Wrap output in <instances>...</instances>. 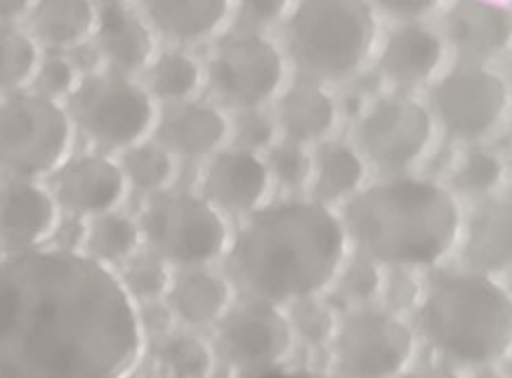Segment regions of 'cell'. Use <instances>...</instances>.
<instances>
[{
  "label": "cell",
  "mask_w": 512,
  "mask_h": 378,
  "mask_svg": "<svg viewBox=\"0 0 512 378\" xmlns=\"http://www.w3.org/2000/svg\"><path fill=\"white\" fill-rule=\"evenodd\" d=\"M144 345L116 270L55 246L0 258V378H133Z\"/></svg>",
  "instance_id": "cell-1"
},
{
  "label": "cell",
  "mask_w": 512,
  "mask_h": 378,
  "mask_svg": "<svg viewBox=\"0 0 512 378\" xmlns=\"http://www.w3.org/2000/svg\"><path fill=\"white\" fill-rule=\"evenodd\" d=\"M343 218L314 199L269 201L232 237L229 275L251 298L281 308L333 289L347 263Z\"/></svg>",
  "instance_id": "cell-2"
},
{
  "label": "cell",
  "mask_w": 512,
  "mask_h": 378,
  "mask_svg": "<svg viewBox=\"0 0 512 378\" xmlns=\"http://www.w3.org/2000/svg\"><path fill=\"white\" fill-rule=\"evenodd\" d=\"M347 239L359 256L390 270H428L454 253L463 213L449 187L418 175H387L343 206Z\"/></svg>",
  "instance_id": "cell-3"
},
{
  "label": "cell",
  "mask_w": 512,
  "mask_h": 378,
  "mask_svg": "<svg viewBox=\"0 0 512 378\" xmlns=\"http://www.w3.org/2000/svg\"><path fill=\"white\" fill-rule=\"evenodd\" d=\"M418 322L435 353L458 369L498 367L512 355V291L470 267L432 272Z\"/></svg>",
  "instance_id": "cell-4"
},
{
  "label": "cell",
  "mask_w": 512,
  "mask_h": 378,
  "mask_svg": "<svg viewBox=\"0 0 512 378\" xmlns=\"http://www.w3.org/2000/svg\"><path fill=\"white\" fill-rule=\"evenodd\" d=\"M288 67L303 81L336 86L359 76L378 45V12L366 0H300L281 24Z\"/></svg>",
  "instance_id": "cell-5"
},
{
  "label": "cell",
  "mask_w": 512,
  "mask_h": 378,
  "mask_svg": "<svg viewBox=\"0 0 512 378\" xmlns=\"http://www.w3.org/2000/svg\"><path fill=\"white\" fill-rule=\"evenodd\" d=\"M76 126L67 104L31 90L0 100V175L43 182L71 159Z\"/></svg>",
  "instance_id": "cell-6"
},
{
  "label": "cell",
  "mask_w": 512,
  "mask_h": 378,
  "mask_svg": "<svg viewBox=\"0 0 512 378\" xmlns=\"http://www.w3.org/2000/svg\"><path fill=\"white\" fill-rule=\"evenodd\" d=\"M76 133L97 152L121 156L142 142L154 140L161 109L140 78L102 71L83 78L67 102Z\"/></svg>",
  "instance_id": "cell-7"
},
{
  "label": "cell",
  "mask_w": 512,
  "mask_h": 378,
  "mask_svg": "<svg viewBox=\"0 0 512 378\" xmlns=\"http://www.w3.org/2000/svg\"><path fill=\"white\" fill-rule=\"evenodd\" d=\"M137 223L149 251L180 270L210 267L232 246L227 218L201 192L166 189L147 197Z\"/></svg>",
  "instance_id": "cell-8"
},
{
  "label": "cell",
  "mask_w": 512,
  "mask_h": 378,
  "mask_svg": "<svg viewBox=\"0 0 512 378\" xmlns=\"http://www.w3.org/2000/svg\"><path fill=\"white\" fill-rule=\"evenodd\" d=\"M206 83L234 112L265 109L288 86V60L269 36L227 31L210 50Z\"/></svg>",
  "instance_id": "cell-9"
},
{
  "label": "cell",
  "mask_w": 512,
  "mask_h": 378,
  "mask_svg": "<svg viewBox=\"0 0 512 378\" xmlns=\"http://www.w3.org/2000/svg\"><path fill=\"white\" fill-rule=\"evenodd\" d=\"M512 83L501 71L458 62L432 83L430 112L449 138L484 145L508 119Z\"/></svg>",
  "instance_id": "cell-10"
},
{
  "label": "cell",
  "mask_w": 512,
  "mask_h": 378,
  "mask_svg": "<svg viewBox=\"0 0 512 378\" xmlns=\"http://www.w3.org/2000/svg\"><path fill=\"white\" fill-rule=\"evenodd\" d=\"M333 367L340 378H402L416 357V331L402 315L378 308L350 310L333 338Z\"/></svg>",
  "instance_id": "cell-11"
},
{
  "label": "cell",
  "mask_w": 512,
  "mask_h": 378,
  "mask_svg": "<svg viewBox=\"0 0 512 378\" xmlns=\"http://www.w3.org/2000/svg\"><path fill=\"white\" fill-rule=\"evenodd\" d=\"M437 121L428 104L411 95H383L357 121V149L380 171L404 175L435 142Z\"/></svg>",
  "instance_id": "cell-12"
},
{
  "label": "cell",
  "mask_w": 512,
  "mask_h": 378,
  "mask_svg": "<svg viewBox=\"0 0 512 378\" xmlns=\"http://www.w3.org/2000/svg\"><path fill=\"white\" fill-rule=\"evenodd\" d=\"M293 348L295 334L288 312L258 298L234 305L215 331V355L244 378L281 369Z\"/></svg>",
  "instance_id": "cell-13"
},
{
  "label": "cell",
  "mask_w": 512,
  "mask_h": 378,
  "mask_svg": "<svg viewBox=\"0 0 512 378\" xmlns=\"http://www.w3.org/2000/svg\"><path fill=\"white\" fill-rule=\"evenodd\" d=\"M128 192L130 185L118 159L102 152L71 156L52 178V194L62 213L88 223L118 211Z\"/></svg>",
  "instance_id": "cell-14"
},
{
  "label": "cell",
  "mask_w": 512,
  "mask_h": 378,
  "mask_svg": "<svg viewBox=\"0 0 512 378\" xmlns=\"http://www.w3.org/2000/svg\"><path fill=\"white\" fill-rule=\"evenodd\" d=\"M62 208L43 182L8 180L0 185V256L45 249L55 237Z\"/></svg>",
  "instance_id": "cell-15"
},
{
  "label": "cell",
  "mask_w": 512,
  "mask_h": 378,
  "mask_svg": "<svg viewBox=\"0 0 512 378\" xmlns=\"http://www.w3.org/2000/svg\"><path fill=\"white\" fill-rule=\"evenodd\" d=\"M272 175L265 156L225 147L208 159L201 175V197L208 199L218 211L234 218H248L269 204Z\"/></svg>",
  "instance_id": "cell-16"
},
{
  "label": "cell",
  "mask_w": 512,
  "mask_h": 378,
  "mask_svg": "<svg viewBox=\"0 0 512 378\" xmlns=\"http://www.w3.org/2000/svg\"><path fill=\"white\" fill-rule=\"evenodd\" d=\"M442 36L461 62L491 67L512 50V8L496 0H456L444 12Z\"/></svg>",
  "instance_id": "cell-17"
},
{
  "label": "cell",
  "mask_w": 512,
  "mask_h": 378,
  "mask_svg": "<svg viewBox=\"0 0 512 378\" xmlns=\"http://www.w3.org/2000/svg\"><path fill=\"white\" fill-rule=\"evenodd\" d=\"M93 45L100 50L107 71L133 78L144 74L159 55V36L142 8L123 0L100 5Z\"/></svg>",
  "instance_id": "cell-18"
},
{
  "label": "cell",
  "mask_w": 512,
  "mask_h": 378,
  "mask_svg": "<svg viewBox=\"0 0 512 378\" xmlns=\"http://www.w3.org/2000/svg\"><path fill=\"white\" fill-rule=\"evenodd\" d=\"M446 60V41L435 26L409 19L390 31L378 55V74L402 90L435 83Z\"/></svg>",
  "instance_id": "cell-19"
},
{
  "label": "cell",
  "mask_w": 512,
  "mask_h": 378,
  "mask_svg": "<svg viewBox=\"0 0 512 378\" xmlns=\"http://www.w3.org/2000/svg\"><path fill=\"white\" fill-rule=\"evenodd\" d=\"M154 140L168 149L175 159L208 161L232 140V116L218 104L192 100L166 107L156 126Z\"/></svg>",
  "instance_id": "cell-20"
},
{
  "label": "cell",
  "mask_w": 512,
  "mask_h": 378,
  "mask_svg": "<svg viewBox=\"0 0 512 378\" xmlns=\"http://www.w3.org/2000/svg\"><path fill=\"white\" fill-rule=\"evenodd\" d=\"M140 8L156 36L187 50L227 34L236 5L229 0H147Z\"/></svg>",
  "instance_id": "cell-21"
},
{
  "label": "cell",
  "mask_w": 512,
  "mask_h": 378,
  "mask_svg": "<svg viewBox=\"0 0 512 378\" xmlns=\"http://www.w3.org/2000/svg\"><path fill=\"white\" fill-rule=\"evenodd\" d=\"M274 119L281 140L319 147L321 142L331 140L333 130L338 128L340 104L326 86L295 78L274 102Z\"/></svg>",
  "instance_id": "cell-22"
},
{
  "label": "cell",
  "mask_w": 512,
  "mask_h": 378,
  "mask_svg": "<svg viewBox=\"0 0 512 378\" xmlns=\"http://www.w3.org/2000/svg\"><path fill=\"white\" fill-rule=\"evenodd\" d=\"M463 267L489 277L512 272V197L482 201L463 225Z\"/></svg>",
  "instance_id": "cell-23"
},
{
  "label": "cell",
  "mask_w": 512,
  "mask_h": 378,
  "mask_svg": "<svg viewBox=\"0 0 512 378\" xmlns=\"http://www.w3.org/2000/svg\"><path fill=\"white\" fill-rule=\"evenodd\" d=\"M166 301L185 327H215L234 308V284L213 267L180 270Z\"/></svg>",
  "instance_id": "cell-24"
},
{
  "label": "cell",
  "mask_w": 512,
  "mask_h": 378,
  "mask_svg": "<svg viewBox=\"0 0 512 378\" xmlns=\"http://www.w3.org/2000/svg\"><path fill=\"white\" fill-rule=\"evenodd\" d=\"M100 5L90 0H38L24 26L43 52H74L95 36Z\"/></svg>",
  "instance_id": "cell-25"
},
{
  "label": "cell",
  "mask_w": 512,
  "mask_h": 378,
  "mask_svg": "<svg viewBox=\"0 0 512 378\" xmlns=\"http://www.w3.org/2000/svg\"><path fill=\"white\" fill-rule=\"evenodd\" d=\"M369 164L361 156L357 145L343 140H326L314 149V175L312 197L328 208L347 204L357 197L366 185Z\"/></svg>",
  "instance_id": "cell-26"
},
{
  "label": "cell",
  "mask_w": 512,
  "mask_h": 378,
  "mask_svg": "<svg viewBox=\"0 0 512 378\" xmlns=\"http://www.w3.org/2000/svg\"><path fill=\"white\" fill-rule=\"evenodd\" d=\"M142 86L163 107L192 102L206 86V67L189 50H161L142 74Z\"/></svg>",
  "instance_id": "cell-27"
},
{
  "label": "cell",
  "mask_w": 512,
  "mask_h": 378,
  "mask_svg": "<svg viewBox=\"0 0 512 378\" xmlns=\"http://www.w3.org/2000/svg\"><path fill=\"white\" fill-rule=\"evenodd\" d=\"M142 227L128 213L114 211L88 223V241L85 256L107 265L111 270L130 263L142 251Z\"/></svg>",
  "instance_id": "cell-28"
},
{
  "label": "cell",
  "mask_w": 512,
  "mask_h": 378,
  "mask_svg": "<svg viewBox=\"0 0 512 378\" xmlns=\"http://www.w3.org/2000/svg\"><path fill=\"white\" fill-rule=\"evenodd\" d=\"M41 60L43 48L24 24H0V95L26 93Z\"/></svg>",
  "instance_id": "cell-29"
},
{
  "label": "cell",
  "mask_w": 512,
  "mask_h": 378,
  "mask_svg": "<svg viewBox=\"0 0 512 378\" xmlns=\"http://www.w3.org/2000/svg\"><path fill=\"white\" fill-rule=\"evenodd\" d=\"M508 180V161L489 145H470L451 173V192L487 201Z\"/></svg>",
  "instance_id": "cell-30"
},
{
  "label": "cell",
  "mask_w": 512,
  "mask_h": 378,
  "mask_svg": "<svg viewBox=\"0 0 512 378\" xmlns=\"http://www.w3.org/2000/svg\"><path fill=\"white\" fill-rule=\"evenodd\" d=\"M118 164L126 173L130 189H137L147 197L173 189L177 178V159L156 140H147L123 152L118 156Z\"/></svg>",
  "instance_id": "cell-31"
},
{
  "label": "cell",
  "mask_w": 512,
  "mask_h": 378,
  "mask_svg": "<svg viewBox=\"0 0 512 378\" xmlns=\"http://www.w3.org/2000/svg\"><path fill=\"white\" fill-rule=\"evenodd\" d=\"M118 277L137 305L166 301L175 282L173 267L152 251L137 253L130 263L121 267Z\"/></svg>",
  "instance_id": "cell-32"
},
{
  "label": "cell",
  "mask_w": 512,
  "mask_h": 378,
  "mask_svg": "<svg viewBox=\"0 0 512 378\" xmlns=\"http://www.w3.org/2000/svg\"><path fill=\"white\" fill-rule=\"evenodd\" d=\"M159 360L170 378H210L215 371V348L203 336L182 331L161 343Z\"/></svg>",
  "instance_id": "cell-33"
},
{
  "label": "cell",
  "mask_w": 512,
  "mask_h": 378,
  "mask_svg": "<svg viewBox=\"0 0 512 378\" xmlns=\"http://www.w3.org/2000/svg\"><path fill=\"white\" fill-rule=\"evenodd\" d=\"M385 284V272L378 263H373L366 256H352L347 258V263L340 270V275L333 284V291L340 301L350 305L352 310L359 308H371L378 301L380 293H383Z\"/></svg>",
  "instance_id": "cell-34"
},
{
  "label": "cell",
  "mask_w": 512,
  "mask_h": 378,
  "mask_svg": "<svg viewBox=\"0 0 512 378\" xmlns=\"http://www.w3.org/2000/svg\"><path fill=\"white\" fill-rule=\"evenodd\" d=\"M288 319L295 338L312 345V348H324L331 345L333 338L338 334L340 317L336 308L324 298H307V301H298L288 305Z\"/></svg>",
  "instance_id": "cell-35"
},
{
  "label": "cell",
  "mask_w": 512,
  "mask_h": 378,
  "mask_svg": "<svg viewBox=\"0 0 512 378\" xmlns=\"http://www.w3.org/2000/svg\"><path fill=\"white\" fill-rule=\"evenodd\" d=\"M265 164L272 175L274 185L288 189V192H300V189L312 185L314 175V152L295 145V142L279 140L265 154Z\"/></svg>",
  "instance_id": "cell-36"
},
{
  "label": "cell",
  "mask_w": 512,
  "mask_h": 378,
  "mask_svg": "<svg viewBox=\"0 0 512 378\" xmlns=\"http://www.w3.org/2000/svg\"><path fill=\"white\" fill-rule=\"evenodd\" d=\"M81 83L83 74L67 52H43V60L38 64L34 83H31V93L67 104L81 88Z\"/></svg>",
  "instance_id": "cell-37"
},
{
  "label": "cell",
  "mask_w": 512,
  "mask_h": 378,
  "mask_svg": "<svg viewBox=\"0 0 512 378\" xmlns=\"http://www.w3.org/2000/svg\"><path fill=\"white\" fill-rule=\"evenodd\" d=\"M279 140L277 119L267 109H246L232 116V140H229L232 147L265 156Z\"/></svg>",
  "instance_id": "cell-38"
},
{
  "label": "cell",
  "mask_w": 512,
  "mask_h": 378,
  "mask_svg": "<svg viewBox=\"0 0 512 378\" xmlns=\"http://www.w3.org/2000/svg\"><path fill=\"white\" fill-rule=\"evenodd\" d=\"M288 10H291V5L284 0H248L244 5H236L229 31L267 36L272 26L284 24Z\"/></svg>",
  "instance_id": "cell-39"
},
{
  "label": "cell",
  "mask_w": 512,
  "mask_h": 378,
  "mask_svg": "<svg viewBox=\"0 0 512 378\" xmlns=\"http://www.w3.org/2000/svg\"><path fill=\"white\" fill-rule=\"evenodd\" d=\"M425 284L418 282L416 272L411 270H390V275H385L383 293H380V301H383L385 310L402 315V312L418 310L420 301H423Z\"/></svg>",
  "instance_id": "cell-40"
},
{
  "label": "cell",
  "mask_w": 512,
  "mask_h": 378,
  "mask_svg": "<svg viewBox=\"0 0 512 378\" xmlns=\"http://www.w3.org/2000/svg\"><path fill=\"white\" fill-rule=\"evenodd\" d=\"M140 322L144 329V336L152 338H161L166 341L168 336L175 334V312L170 310V305L166 301L161 303H149L140 308Z\"/></svg>",
  "instance_id": "cell-41"
},
{
  "label": "cell",
  "mask_w": 512,
  "mask_h": 378,
  "mask_svg": "<svg viewBox=\"0 0 512 378\" xmlns=\"http://www.w3.org/2000/svg\"><path fill=\"white\" fill-rule=\"evenodd\" d=\"M85 241H88V220H81V218H74V215L62 213V220H59L55 237H52L55 249L83 253Z\"/></svg>",
  "instance_id": "cell-42"
},
{
  "label": "cell",
  "mask_w": 512,
  "mask_h": 378,
  "mask_svg": "<svg viewBox=\"0 0 512 378\" xmlns=\"http://www.w3.org/2000/svg\"><path fill=\"white\" fill-rule=\"evenodd\" d=\"M402 378H465L461 369L454 364L439 360V362H420L411 367Z\"/></svg>",
  "instance_id": "cell-43"
},
{
  "label": "cell",
  "mask_w": 512,
  "mask_h": 378,
  "mask_svg": "<svg viewBox=\"0 0 512 378\" xmlns=\"http://www.w3.org/2000/svg\"><path fill=\"white\" fill-rule=\"evenodd\" d=\"M31 5L29 0H0V24H24Z\"/></svg>",
  "instance_id": "cell-44"
},
{
  "label": "cell",
  "mask_w": 512,
  "mask_h": 378,
  "mask_svg": "<svg viewBox=\"0 0 512 378\" xmlns=\"http://www.w3.org/2000/svg\"><path fill=\"white\" fill-rule=\"evenodd\" d=\"M246 378H340L338 374H326V371H314V369H274L265 371V374H255Z\"/></svg>",
  "instance_id": "cell-45"
},
{
  "label": "cell",
  "mask_w": 512,
  "mask_h": 378,
  "mask_svg": "<svg viewBox=\"0 0 512 378\" xmlns=\"http://www.w3.org/2000/svg\"><path fill=\"white\" fill-rule=\"evenodd\" d=\"M475 378H505V371L498 367H482L475 369Z\"/></svg>",
  "instance_id": "cell-46"
},
{
  "label": "cell",
  "mask_w": 512,
  "mask_h": 378,
  "mask_svg": "<svg viewBox=\"0 0 512 378\" xmlns=\"http://www.w3.org/2000/svg\"><path fill=\"white\" fill-rule=\"evenodd\" d=\"M505 378H512V360H508V364H505Z\"/></svg>",
  "instance_id": "cell-47"
},
{
  "label": "cell",
  "mask_w": 512,
  "mask_h": 378,
  "mask_svg": "<svg viewBox=\"0 0 512 378\" xmlns=\"http://www.w3.org/2000/svg\"><path fill=\"white\" fill-rule=\"evenodd\" d=\"M508 178H510V187H512V159L508 161ZM510 197H512V194H510Z\"/></svg>",
  "instance_id": "cell-48"
},
{
  "label": "cell",
  "mask_w": 512,
  "mask_h": 378,
  "mask_svg": "<svg viewBox=\"0 0 512 378\" xmlns=\"http://www.w3.org/2000/svg\"><path fill=\"white\" fill-rule=\"evenodd\" d=\"M140 378H170V376L166 374V376H140Z\"/></svg>",
  "instance_id": "cell-49"
}]
</instances>
